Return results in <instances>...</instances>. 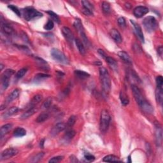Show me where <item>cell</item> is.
<instances>
[{"label":"cell","instance_id":"cell-1","mask_svg":"<svg viewBox=\"0 0 163 163\" xmlns=\"http://www.w3.org/2000/svg\"><path fill=\"white\" fill-rule=\"evenodd\" d=\"M131 88L133 96H134L136 101L137 102L141 109L145 113H152L154 112L153 107L145 99L140 89L135 85H133Z\"/></svg>","mask_w":163,"mask_h":163},{"label":"cell","instance_id":"cell-2","mask_svg":"<svg viewBox=\"0 0 163 163\" xmlns=\"http://www.w3.org/2000/svg\"><path fill=\"white\" fill-rule=\"evenodd\" d=\"M99 71V79L101 82L103 90L106 93H108L111 89V80L109 73L104 67H101Z\"/></svg>","mask_w":163,"mask_h":163},{"label":"cell","instance_id":"cell-3","mask_svg":"<svg viewBox=\"0 0 163 163\" xmlns=\"http://www.w3.org/2000/svg\"><path fill=\"white\" fill-rule=\"evenodd\" d=\"M24 17L27 21L37 19L43 17V14L32 7H27L23 9Z\"/></svg>","mask_w":163,"mask_h":163},{"label":"cell","instance_id":"cell-4","mask_svg":"<svg viewBox=\"0 0 163 163\" xmlns=\"http://www.w3.org/2000/svg\"><path fill=\"white\" fill-rule=\"evenodd\" d=\"M111 117L109 113L107 110L101 111V116H100L99 128L102 133H105L107 131L109 127Z\"/></svg>","mask_w":163,"mask_h":163},{"label":"cell","instance_id":"cell-5","mask_svg":"<svg viewBox=\"0 0 163 163\" xmlns=\"http://www.w3.org/2000/svg\"><path fill=\"white\" fill-rule=\"evenodd\" d=\"M51 56L56 61L63 64H68L70 61L65 54L58 48H53L50 52Z\"/></svg>","mask_w":163,"mask_h":163},{"label":"cell","instance_id":"cell-6","mask_svg":"<svg viewBox=\"0 0 163 163\" xmlns=\"http://www.w3.org/2000/svg\"><path fill=\"white\" fill-rule=\"evenodd\" d=\"M143 24L146 31L149 32L155 31L157 27V22L153 16H148L144 19Z\"/></svg>","mask_w":163,"mask_h":163},{"label":"cell","instance_id":"cell-7","mask_svg":"<svg viewBox=\"0 0 163 163\" xmlns=\"http://www.w3.org/2000/svg\"><path fill=\"white\" fill-rule=\"evenodd\" d=\"M15 71L11 69H7L5 70L1 75V88L3 90H6L9 85L10 78L14 74Z\"/></svg>","mask_w":163,"mask_h":163},{"label":"cell","instance_id":"cell-8","mask_svg":"<svg viewBox=\"0 0 163 163\" xmlns=\"http://www.w3.org/2000/svg\"><path fill=\"white\" fill-rule=\"evenodd\" d=\"M19 153V150L17 148H9L7 149H5V150L1 152V155H0V160L3 161V160L9 159L11 157L15 156Z\"/></svg>","mask_w":163,"mask_h":163},{"label":"cell","instance_id":"cell-9","mask_svg":"<svg viewBox=\"0 0 163 163\" xmlns=\"http://www.w3.org/2000/svg\"><path fill=\"white\" fill-rule=\"evenodd\" d=\"M66 125L65 124L64 122H59L57 124H56L55 126L53 127V128L50 131V135L52 136H56L58 135H59V133L62 132V131L66 129Z\"/></svg>","mask_w":163,"mask_h":163},{"label":"cell","instance_id":"cell-10","mask_svg":"<svg viewBox=\"0 0 163 163\" xmlns=\"http://www.w3.org/2000/svg\"><path fill=\"white\" fill-rule=\"evenodd\" d=\"M148 12V9L144 6H138L136 7L133 10L134 15L136 18H141L143 17Z\"/></svg>","mask_w":163,"mask_h":163},{"label":"cell","instance_id":"cell-11","mask_svg":"<svg viewBox=\"0 0 163 163\" xmlns=\"http://www.w3.org/2000/svg\"><path fill=\"white\" fill-rule=\"evenodd\" d=\"M62 33L64 37L68 40V42L72 43L74 40V35H73L72 31L68 27H63L62 28Z\"/></svg>","mask_w":163,"mask_h":163},{"label":"cell","instance_id":"cell-12","mask_svg":"<svg viewBox=\"0 0 163 163\" xmlns=\"http://www.w3.org/2000/svg\"><path fill=\"white\" fill-rule=\"evenodd\" d=\"M130 21H131V23L133 24V27H134V28L135 29V31H136V32L138 36V38H139V39L140 40L141 42H142V43L145 42V39H144V36H143V33L142 28H141L139 24H137L134 21L131 20Z\"/></svg>","mask_w":163,"mask_h":163},{"label":"cell","instance_id":"cell-13","mask_svg":"<svg viewBox=\"0 0 163 163\" xmlns=\"http://www.w3.org/2000/svg\"><path fill=\"white\" fill-rule=\"evenodd\" d=\"M110 34L111 38H112L115 41V42L120 43L122 42L121 34L117 29H111L110 31Z\"/></svg>","mask_w":163,"mask_h":163},{"label":"cell","instance_id":"cell-14","mask_svg":"<svg viewBox=\"0 0 163 163\" xmlns=\"http://www.w3.org/2000/svg\"><path fill=\"white\" fill-rule=\"evenodd\" d=\"M118 56L122 61H124L126 63L128 64H132L133 61L131 57L129 56V54L126 53L124 51H120L118 52Z\"/></svg>","mask_w":163,"mask_h":163},{"label":"cell","instance_id":"cell-15","mask_svg":"<svg viewBox=\"0 0 163 163\" xmlns=\"http://www.w3.org/2000/svg\"><path fill=\"white\" fill-rule=\"evenodd\" d=\"M37 111H38L37 108L34 107H31L21 116V119H22V120H25V119H28L32 115H33L35 113L37 112Z\"/></svg>","mask_w":163,"mask_h":163},{"label":"cell","instance_id":"cell-16","mask_svg":"<svg viewBox=\"0 0 163 163\" xmlns=\"http://www.w3.org/2000/svg\"><path fill=\"white\" fill-rule=\"evenodd\" d=\"M156 140L157 146H161L162 142V131L160 126L156 127Z\"/></svg>","mask_w":163,"mask_h":163},{"label":"cell","instance_id":"cell-17","mask_svg":"<svg viewBox=\"0 0 163 163\" xmlns=\"http://www.w3.org/2000/svg\"><path fill=\"white\" fill-rule=\"evenodd\" d=\"M156 99L159 104H162L163 101V87H157L156 90Z\"/></svg>","mask_w":163,"mask_h":163},{"label":"cell","instance_id":"cell-18","mask_svg":"<svg viewBox=\"0 0 163 163\" xmlns=\"http://www.w3.org/2000/svg\"><path fill=\"white\" fill-rule=\"evenodd\" d=\"M75 42L76 46H77L78 50V51H79L80 54H82V55H85L86 50H85V47H84V45L83 44V43L82 42L81 40L78 38H76L75 40Z\"/></svg>","mask_w":163,"mask_h":163},{"label":"cell","instance_id":"cell-19","mask_svg":"<svg viewBox=\"0 0 163 163\" xmlns=\"http://www.w3.org/2000/svg\"><path fill=\"white\" fill-rule=\"evenodd\" d=\"M19 93L20 91L18 89H15L13 90L11 94L8 96L7 99V103H10L12 102L13 100H15V99H17V97L19 96Z\"/></svg>","mask_w":163,"mask_h":163},{"label":"cell","instance_id":"cell-20","mask_svg":"<svg viewBox=\"0 0 163 163\" xmlns=\"http://www.w3.org/2000/svg\"><path fill=\"white\" fill-rule=\"evenodd\" d=\"M1 28V31L3 32L5 34L8 35H12L13 33V32H14V30H13V29L12 27L7 24H2Z\"/></svg>","mask_w":163,"mask_h":163},{"label":"cell","instance_id":"cell-21","mask_svg":"<svg viewBox=\"0 0 163 163\" xmlns=\"http://www.w3.org/2000/svg\"><path fill=\"white\" fill-rule=\"evenodd\" d=\"M12 128V124H7L2 126L1 127V132H0V136L2 138L5 135H7L11 129Z\"/></svg>","mask_w":163,"mask_h":163},{"label":"cell","instance_id":"cell-22","mask_svg":"<svg viewBox=\"0 0 163 163\" xmlns=\"http://www.w3.org/2000/svg\"><path fill=\"white\" fill-rule=\"evenodd\" d=\"M19 111V108L17 107H12V108H9L6 112H5L3 115V117H4V118H8L9 117L12 116L13 115H14L17 112H18Z\"/></svg>","mask_w":163,"mask_h":163},{"label":"cell","instance_id":"cell-23","mask_svg":"<svg viewBox=\"0 0 163 163\" xmlns=\"http://www.w3.org/2000/svg\"><path fill=\"white\" fill-rule=\"evenodd\" d=\"M76 132L74 130L72 129H68L64 135V140H65L66 141H70L74 138Z\"/></svg>","mask_w":163,"mask_h":163},{"label":"cell","instance_id":"cell-24","mask_svg":"<svg viewBox=\"0 0 163 163\" xmlns=\"http://www.w3.org/2000/svg\"><path fill=\"white\" fill-rule=\"evenodd\" d=\"M26 135V131L23 127H17L13 131V136L15 137H23Z\"/></svg>","mask_w":163,"mask_h":163},{"label":"cell","instance_id":"cell-25","mask_svg":"<svg viewBox=\"0 0 163 163\" xmlns=\"http://www.w3.org/2000/svg\"><path fill=\"white\" fill-rule=\"evenodd\" d=\"M105 59L106 60V61H107V63L109 64V66L112 68L113 70H116L117 69V66H118L117 63L116 61L113 58H111V57H109V56H107Z\"/></svg>","mask_w":163,"mask_h":163},{"label":"cell","instance_id":"cell-26","mask_svg":"<svg viewBox=\"0 0 163 163\" xmlns=\"http://www.w3.org/2000/svg\"><path fill=\"white\" fill-rule=\"evenodd\" d=\"M103 161L104 162H120V160H119V157L114 156V155H108V156H105L104 158H103Z\"/></svg>","mask_w":163,"mask_h":163},{"label":"cell","instance_id":"cell-27","mask_svg":"<svg viewBox=\"0 0 163 163\" xmlns=\"http://www.w3.org/2000/svg\"><path fill=\"white\" fill-rule=\"evenodd\" d=\"M75 74L78 78H80V79H86V78L90 77V75L88 73L81 71V70H76V71H75Z\"/></svg>","mask_w":163,"mask_h":163},{"label":"cell","instance_id":"cell-28","mask_svg":"<svg viewBox=\"0 0 163 163\" xmlns=\"http://www.w3.org/2000/svg\"><path fill=\"white\" fill-rule=\"evenodd\" d=\"M48 118H49V115L47 113H42L37 117L36 121L37 123H42L47 121Z\"/></svg>","mask_w":163,"mask_h":163},{"label":"cell","instance_id":"cell-29","mask_svg":"<svg viewBox=\"0 0 163 163\" xmlns=\"http://www.w3.org/2000/svg\"><path fill=\"white\" fill-rule=\"evenodd\" d=\"M120 99L122 103V105L124 106H126L129 104V99L128 98V96H127L126 93H124V92L121 91L120 93Z\"/></svg>","mask_w":163,"mask_h":163},{"label":"cell","instance_id":"cell-30","mask_svg":"<svg viewBox=\"0 0 163 163\" xmlns=\"http://www.w3.org/2000/svg\"><path fill=\"white\" fill-rule=\"evenodd\" d=\"M42 99L43 97L42 95L40 94L36 95V96H34L31 99V101L30 102V105L32 106V107H33L35 105L38 104V103H39L41 101H42Z\"/></svg>","mask_w":163,"mask_h":163},{"label":"cell","instance_id":"cell-31","mask_svg":"<svg viewBox=\"0 0 163 163\" xmlns=\"http://www.w3.org/2000/svg\"><path fill=\"white\" fill-rule=\"evenodd\" d=\"M47 13H48V15H49V16L51 17L52 21H54L57 24L60 23V19H59V17H58V15H57L56 13H54V12H52V11H51V10L47 11Z\"/></svg>","mask_w":163,"mask_h":163},{"label":"cell","instance_id":"cell-32","mask_svg":"<svg viewBox=\"0 0 163 163\" xmlns=\"http://www.w3.org/2000/svg\"><path fill=\"white\" fill-rule=\"evenodd\" d=\"M74 24L75 28L77 29V31L78 32H79V33L80 32L84 31L83 28V25H82V24L80 19H76L74 22V24Z\"/></svg>","mask_w":163,"mask_h":163},{"label":"cell","instance_id":"cell-33","mask_svg":"<svg viewBox=\"0 0 163 163\" xmlns=\"http://www.w3.org/2000/svg\"><path fill=\"white\" fill-rule=\"evenodd\" d=\"M50 77V75L45 74V73H38L36 75H35L34 80L36 82H40L43 79H45V78H49Z\"/></svg>","mask_w":163,"mask_h":163},{"label":"cell","instance_id":"cell-34","mask_svg":"<svg viewBox=\"0 0 163 163\" xmlns=\"http://www.w3.org/2000/svg\"><path fill=\"white\" fill-rule=\"evenodd\" d=\"M102 9H103V12H104V13L105 14H109L110 12V4L108 3V2L104 1L102 3Z\"/></svg>","mask_w":163,"mask_h":163},{"label":"cell","instance_id":"cell-35","mask_svg":"<svg viewBox=\"0 0 163 163\" xmlns=\"http://www.w3.org/2000/svg\"><path fill=\"white\" fill-rule=\"evenodd\" d=\"M82 4L83 9L89 10L92 12L94 10V7L92 5L89 1H82Z\"/></svg>","mask_w":163,"mask_h":163},{"label":"cell","instance_id":"cell-36","mask_svg":"<svg viewBox=\"0 0 163 163\" xmlns=\"http://www.w3.org/2000/svg\"><path fill=\"white\" fill-rule=\"evenodd\" d=\"M27 71H28V69L25 68H22L21 70H19V71L16 73V75H15V77L18 78V79H20V78H23L24 75H25L26 73H27Z\"/></svg>","mask_w":163,"mask_h":163},{"label":"cell","instance_id":"cell-37","mask_svg":"<svg viewBox=\"0 0 163 163\" xmlns=\"http://www.w3.org/2000/svg\"><path fill=\"white\" fill-rule=\"evenodd\" d=\"M43 156H44V153L43 152H40L38 154H37L36 155H35L33 157H32L31 162H39L40 160L43 158Z\"/></svg>","mask_w":163,"mask_h":163},{"label":"cell","instance_id":"cell-38","mask_svg":"<svg viewBox=\"0 0 163 163\" xmlns=\"http://www.w3.org/2000/svg\"><path fill=\"white\" fill-rule=\"evenodd\" d=\"M8 8H9V9H10L11 10H12L13 12H14L16 15H17V16H19V17H21V11L19 10V9L17 7H15V6H14V5H9V6H8Z\"/></svg>","mask_w":163,"mask_h":163},{"label":"cell","instance_id":"cell-39","mask_svg":"<svg viewBox=\"0 0 163 163\" xmlns=\"http://www.w3.org/2000/svg\"><path fill=\"white\" fill-rule=\"evenodd\" d=\"M76 120H77V118H76V117L75 115H72L69 118L68 121L67 126H68V127H70L73 126V125L75 124Z\"/></svg>","mask_w":163,"mask_h":163},{"label":"cell","instance_id":"cell-40","mask_svg":"<svg viewBox=\"0 0 163 163\" xmlns=\"http://www.w3.org/2000/svg\"><path fill=\"white\" fill-rule=\"evenodd\" d=\"M54 26V22L51 20H48L47 23V24H46L44 26V29H45V30L50 31V30H51V29H53Z\"/></svg>","mask_w":163,"mask_h":163},{"label":"cell","instance_id":"cell-41","mask_svg":"<svg viewBox=\"0 0 163 163\" xmlns=\"http://www.w3.org/2000/svg\"><path fill=\"white\" fill-rule=\"evenodd\" d=\"M52 104V99L50 97H48L47 99L45 100V102L43 103V109H48V108H49Z\"/></svg>","mask_w":163,"mask_h":163},{"label":"cell","instance_id":"cell-42","mask_svg":"<svg viewBox=\"0 0 163 163\" xmlns=\"http://www.w3.org/2000/svg\"><path fill=\"white\" fill-rule=\"evenodd\" d=\"M117 22H118L119 25L120 26V27H121V28H126V20H125V19L124 17H119Z\"/></svg>","mask_w":163,"mask_h":163},{"label":"cell","instance_id":"cell-43","mask_svg":"<svg viewBox=\"0 0 163 163\" xmlns=\"http://www.w3.org/2000/svg\"><path fill=\"white\" fill-rule=\"evenodd\" d=\"M62 159H63V157L62 156H57L52 157L51 159H50V161H48L49 163H58L61 161Z\"/></svg>","mask_w":163,"mask_h":163},{"label":"cell","instance_id":"cell-44","mask_svg":"<svg viewBox=\"0 0 163 163\" xmlns=\"http://www.w3.org/2000/svg\"><path fill=\"white\" fill-rule=\"evenodd\" d=\"M157 87H163V78L161 75L157 76L156 78Z\"/></svg>","mask_w":163,"mask_h":163},{"label":"cell","instance_id":"cell-45","mask_svg":"<svg viewBox=\"0 0 163 163\" xmlns=\"http://www.w3.org/2000/svg\"><path fill=\"white\" fill-rule=\"evenodd\" d=\"M84 158L88 162H92L94 161L95 159V157L94 156H92L91 154H85V156H84Z\"/></svg>","mask_w":163,"mask_h":163},{"label":"cell","instance_id":"cell-46","mask_svg":"<svg viewBox=\"0 0 163 163\" xmlns=\"http://www.w3.org/2000/svg\"><path fill=\"white\" fill-rule=\"evenodd\" d=\"M97 52H98L99 54H100V55L101 56V57H103V58H104V59H105V58H107V57L108 56H107V54H105V52L103 51L102 49H99L98 51H97Z\"/></svg>","mask_w":163,"mask_h":163},{"label":"cell","instance_id":"cell-47","mask_svg":"<svg viewBox=\"0 0 163 163\" xmlns=\"http://www.w3.org/2000/svg\"><path fill=\"white\" fill-rule=\"evenodd\" d=\"M162 46H160V47L158 48V49H157V52H158V54L160 56H162Z\"/></svg>","mask_w":163,"mask_h":163},{"label":"cell","instance_id":"cell-48","mask_svg":"<svg viewBox=\"0 0 163 163\" xmlns=\"http://www.w3.org/2000/svg\"><path fill=\"white\" fill-rule=\"evenodd\" d=\"M70 160H71V161L72 162H78V161L77 160V157H76L75 156H72L71 157H70Z\"/></svg>","mask_w":163,"mask_h":163},{"label":"cell","instance_id":"cell-49","mask_svg":"<svg viewBox=\"0 0 163 163\" xmlns=\"http://www.w3.org/2000/svg\"><path fill=\"white\" fill-rule=\"evenodd\" d=\"M44 142H45V139H43V140H41V142H40V146H41V147H42V148L43 147V145H44Z\"/></svg>","mask_w":163,"mask_h":163},{"label":"cell","instance_id":"cell-50","mask_svg":"<svg viewBox=\"0 0 163 163\" xmlns=\"http://www.w3.org/2000/svg\"><path fill=\"white\" fill-rule=\"evenodd\" d=\"M128 158H129V161H128V162H131V156H129Z\"/></svg>","mask_w":163,"mask_h":163},{"label":"cell","instance_id":"cell-51","mask_svg":"<svg viewBox=\"0 0 163 163\" xmlns=\"http://www.w3.org/2000/svg\"><path fill=\"white\" fill-rule=\"evenodd\" d=\"M3 64H1V70H3Z\"/></svg>","mask_w":163,"mask_h":163}]
</instances>
